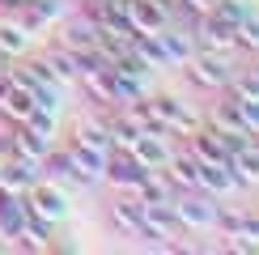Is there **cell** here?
Masks as SVG:
<instances>
[{"mask_svg": "<svg viewBox=\"0 0 259 255\" xmlns=\"http://www.w3.org/2000/svg\"><path fill=\"white\" fill-rule=\"evenodd\" d=\"M13 251V238H5V234H0V255H9Z\"/></svg>", "mask_w": 259, "mask_h": 255, "instance_id": "d4e9b609", "label": "cell"}, {"mask_svg": "<svg viewBox=\"0 0 259 255\" xmlns=\"http://www.w3.org/2000/svg\"><path fill=\"white\" fill-rule=\"evenodd\" d=\"M38 175H42V179H51V183H60V187H68V183H72V157H68V149L51 145V149H47V157L38 162Z\"/></svg>", "mask_w": 259, "mask_h": 255, "instance_id": "2e32d148", "label": "cell"}, {"mask_svg": "<svg viewBox=\"0 0 259 255\" xmlns=\"http://www.w3.org/2000/svg\"><path fill=\"white\" fill-rule=\"evenodd\" d=\"M183 72H187V81L196 85L204 94H221L225 81L234 77V64L225 60V51H196L187 64H183Z\"/></svg>", "mask_w": 259, "mask_h": 255, "instance_id": "7a4b0ae2", "label": "cell"}, {"mask_svg": "<svg viewBox=\"0 0 259 255\" xmlns=\"http://www.w3.org/2000/svg\"><path fill=\"white\" fill-rule=\"evenodd\" d=\"M255 0H212V13H217L221 21H230V26H238V21L246 17V13H255Z\"/></svg>", "mask_w": 259, "mask_h": 255, "instance_id": "7402d4cb", "label": "cell"}, {"mask_svg": "<svg viewBox=\"0 0 259 255\" xmlns=\"http://www.w3.org/2000/svg\"><path fill=\"white\" fill-rule=\"evenodd\" d=\"M238 187V179H234L230 170V157L225 162H200V191H208V196H225V191Z\"/></svg>", "mask_w": 259, "mask_h": 255, "instance_id": "4fadbf2b", "label": "cell"}, {"mask_svg": "<svg viewBox=\"0 0 259 255\" xmlns=\"http://www.w3.org/2000/svg\"><path fill=\"white\" fill-rule=\"evenodd\" d=\"M42 60L51 64V72L64 81V85H72L77 81V72H81V64H77V51H68V47H60L56 38H51V47L42 51Z\"/></svg>", "mask_w": 259, "mask_h": 255, "instance_id": "e0dca14e", "label": "cell"}, {"mask_svg": "<svg viewBox=\"0 0 259 255\" xmlns=\"http://www.w3.org/2000/svg\"><path fill=\"white\" fill-rule=\"evenodd\" d=\"M234 47L251 51V56H259V9L255 13H246L238 26H234Z\"/></svg>", "mask_w": 259, "mask_h": 255, "instance_id": "ffe728a7", "label": "cell"}, {"mask_svg": "<svg viewBox=\"0 0 259 255\" xmlns=\"http://www.w3.org/2000/svg\"><path fill=\"white\" fill-rule=\"evenodd\" d=\"M132 56H140L149 64V68H170V51H166V42H161V34L153 30V34H132Z\"/></svg>", "mask_w": 259, "mask_h": 255, "instance_id": "5bb4252c", "label": "cell"}, {"mask_svg": "<svg viewBox=\"0 0 259 255\" xmlns=\"http://www.w3.org/2000/svg\"><path fill=\"white\" fill-rule=\"evenodd\" d=\"M26 208L60 226L64 212H68V191H64L60 183H51V179H34V183L26 187Z\"/></svg>", "mask_w": 259, "mask_h": 255, "instance_id": "3957f363", "label": "cell"}, {"mask_svg": "<svg viewBox=\"0 0 259 255\" xmlns=\"http://www.w3.org/2000/svg\"><path fill=\"white\" fill-rule=\"evenodd\" d=\"M30 106H34V102H30V90H21L17 81H9L5 94H0V115H5L9 123H21L30 115Z\"/></svg>", "mask_w": 259, "mask_h": 255, "instance_id": "ac0fdd59", "label": "cell"}, {"mask_svg": "<svg viewBox=\"0 0 259 255\" xmlns=\"http://www.w3.org/2000/svg\"><path fill=\"white\" fill-rule=\"evenodd\" d=\"M166 175L175 179V187H179V191H200V162L187 153V149H175V153H170Z\"/></svg>", "mask_w": 259, "mask_h": 255, "instance_id": "7c38bea8", "label": "cell"}, {"mask_svg": "<svg viewBox=\"0 0 259 255\" xmlns=\"http://www.w3.org/2000/svg\"><path fill=\"white\" fill-rule=\"evenodd\" d=\"M30 128V132H38L42 141H56V132H60V119H56V111H42V106H30V115L21 119Z\"/></svg>", "mask_w": 259, "mask_h": 255, "instance_id": "44dd1931", "label": "cell"}, {"mask_svg": "<svg viewBox=\"0 0 259 255\" xmlns=\"http://www.w3.org/2000/svg\"><path fill=\"white\" fill-rule=\"evenodd\" d=\"M30 47H34V34H30L13 13H0V51L21 60V56H30Z\"/></svg>", "mask_w": 259, "mask_h": 255, "instance_id": "30bf717a", "label": "cell"}, {"mask_svg": "<svg viewBox=\"0 0 259 255\" xmlns=\"http://www.w3.org/2000/svg\"><path fill=\"white\" fill-rule=\"evenodd\" d=\"M251 149H259V132H255V136H251Z\"/></svg>", "mask_w": 259, "mask_h": 255, "instance_id": "484cf974", "label": "cell"}, {"mask_svg": "<svg viewBox=\"0 0 259 255\" xmlns=\"http://www.w3.org/2000/svg\"><path fill=\"white\" fill-rule=\"evenodd\" d=\"M170 21H175V5H166V0H127V26L136 34H153Z\"/></svg>", "mask_w": 259, "mask_h": 255, "instance_id": "277c9868", "label": "cell"}, {"mask_svg": "<svg viewBox=\"0 0 259 255\" xmlns=\"http://www.w3.org/2000/svg\"><path fill=\"white\" fill-rule=\"evenodd\" d=\"M230 170H234V179H238V187H259V149H251V145L234 149Z\"/></svg>", "mask_w": 259, "mask_h": 255, "instance_id": "9a60e30c", "label": "cell"}, {"mask_svg": "<svg viewBox=\"0 0 259 255\" xmlns=\"http://www.w3.org/2000/svg\"><path fill=\"white\" fill-rule=\"evenodd\" d=\"M60 47H68V51H90V47H98V26H94L90 17H60V34H56Z\"/></svg>", "mask_w": 259, "mask_h": 255, "instance_id": "9c48e42d", "label": "cell"}, {"mask_svg": "<svg viewBox=\"0 0 259 255\" xmlns=\"http://www.w3.org/2000/svg\"><path fill=\"white\" fill-rule=\"evenodd\" d=\"M102 179H106V183H115L119 191H136V187H140V179H145V166H140L132 153H119V149H111V153H106V170H102Z\"/></svg>", "mask_w": 259, "mask_h": 255, "instance_id": "5b68a950", "label": "cell"}, {"mask_svg": "<svg viewBox=\"0 0 259 255\" xmlns=\"http://www.w3.org/2000/svg\"><path fill=\"white\" fill-rule=\"evenodd\" d=\"M157 34H161V42H166V51H170V64H187L196 56V38H191V30L183 26L179 17L170 21V26H161Z\"/></svg>", "mask_w": 259, "mask_h": 255, "instance_id": "8fae6325", "label": "cell"}, {"mask_svg": "<svg viewBox=\"0 0 259 255\" xmlns=\"http://www.w3.org/2000/svg\"><path fill=\"white\" fill-rule=\"evenodd\" d=\"M72 145H85V149H102V153H111V136H106V123L94 115V119H85L72 128Z\"/></svg>", "mask_w": 259, "mask_h": 255, "instance_id": "d6986e66", "label": "cell"}, {"mask_svg": "<svg viewBox=\"0 0 259 255\" xmlns=\"http://www.w3.org/2000/svg\"><path fill=\"white\" fill-rule=\"evenodd\" d=\"M234 102V98H230ZM238 115H242V123L251 128V132H259V94H251V98H238Z\"/></svg>", "mask_w": 259, "mask_h": 255, "instance_id": "603a6c76", "label": "cell"}, {"mask_svg": "<svg viewBox=\"0 0 259 255\" xmlns=\"http://www.w3.org/2000/svg\"><path fill=\"white\" fill-rule=\"evenodd\" d=\"M38 175V162H26V157H0V191H13V196H26V187L34 183Z\"/></svg>", "mask_w": 259, "mask_h": 255, "instance_id": "ba28073f", "label": "cell"}, {"mask_svg": "<svg viewBox=\"0 0 259 255\" xmlns=\"http://www.w3.org/2000/svg\"><path fill=\"white\" fill-rule=\"evenodd\" d=\"M17 5L21 0H0V13H17Z\"/></svg>", "mask_w": 259, "mask_h": 255, "instance_id": "cb8c5ba5", "label": "cell"}, {"mask_svg": "<svg viewBox=\"0 0 259 255\" xmlns=\"http://www.w3.org/2000/svg\"><path fill=\"white\" fill-rule=\"evenodd\" d=\"M111 226L123 238H140V230H145V204H140L132 191H123V196L111 200Z\"/></svg>", "mask_w": 259, "mask_h": 255, "instance_id": "52a82bcc", "label": "cell"}, {"mask_svg": "<svg viewBox=\"0 0 259 255\" xmlns=\"http://www.w3.org/2000/svg\"><path fill=\"white\" fill-rule=\"evenodd\" d=\"M217 196L208 191H179L175 196V212L187 234H217Z\"/></svg>", "mask_w": 259, "mask_h": 255, "instance_id": "6da1fadb", "label": "cell"}, {"mask_svg": "<svg viewBox=\"0 0 259 255\" xmlns=\"http://www.w3.org/2000/svg\"><path fill=\"white\" fill-rule=\"evenodd\" d=\"M170 153H175V145H170L166 132H140L136 145H132V157H136L145 170H166Z\"/></svg>", "mask_w": 259, "mask_h": 255, "instance_id": "8992f818", "label": "cell"}]
</instances>
